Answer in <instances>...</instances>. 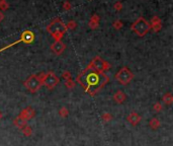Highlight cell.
<instances>
[{"label": "cell", "mask_w": 173, "mask_h": 146, "mask_svg": "<svg viewBox=\"0 0 173 146\" xmlns=\"http://www.w3.org/2000/svg\"><path fill=\"white\" fill-rule=\"evenodd\" d=\"M66 28H67V30H74V28H77L76 21H68V24H66Z\"/></svg>", "instance_id": "cb8c5ba5"}, {"label": "cell", "mask_w": 173, "mask_h": 146, "mask_svg": "<svg viewBox=\"0 0 173 146\" xmlns=\"http://www.w3.org/2000/svg\"><path fill=\"white\" fill-rule=\"evenodd\" d=\"M109 77L105 73L97 72L87 67L77 76V82L83 88H85V92L91 95H94L98 92L106 83H109Z\"/></svg>", "instance_id": "6da1fadb"}, {"label": "cell", "mask_w": 173, "mask_h": 146, "mask_svg": "<svg viewBox=\"0 0 173 146\" xmlns=\"http://www.w3.org/2000/svg\"><path fill=\"white\" fill-rule=\"evenodd\" d=\"M65 86H66L68 89H73L74 86H75V82L72 79L65 80Z\"/></svg>", "instance_id": "603a6c76"}, {"label": "cell", "mask_w": 173, "mask_h": 146, "mask_svg": "<svg viewBox=\"0 0 173 146\" xmlns=\"http://www.w3.org/2000/svg\"><path fill=\"white\" fill-rule=\"evenodd\" d=\"M149 24H150V30H153L154 32H159L162 28V21L157 15L153 16L151 18V21L149 22Z\"/></svg>", "instance_id": "30bf717a"}, {"label": "cell", "mask_w": 173, "mask_h": 146, "mask_svg": "<svg viewBox=\"0 0 173 146\" xmlns=\"http://www.w3.org/2000/svg\"><path fill=\"white\" fill-rule=\"evenodd\" d=\"M9 8V4L6 0H0V11H5Z\"/></svg>", "instance_id": "d6986e66"}, {"label": "cell", "mask_w": 173, "mask_h": 146, "mask_svg": "<svg viewBox=\"0 0 173 146\" xmlns=\"http://www.w3.org/2000/svg\"><path fill=\"white\" fill-rule=\"evenodd\" d=\"M2 117H3V114H2V112H1V111H0V120L2 119Z\"/></svg>", "instance_id": "f546056e"}, {"label": "cell", "mask_w": 173, "mask_h": 146, "mask_svg": "<svg viewBox=\"0 0 173 146\" xmlns=\"http://www.w3.org/2000/svg\"><path fill=\"white\" fill-rule=\"evenodd\" d=\"M115 78L117 80V82L122 84V85H128L134 78V73L131 71L129 67H123L120 68L119 72L116 74Z\"/></svg>", "instance_id": "5b68a950"}, {"label": "cell", "mask_w": 173, "mask_h": 146, "mask_svg": "<svg viewBox=\"0 0 173 146\" xmlns=\"http://www.w3.org/2000/svg\"><path fill=\"white\" fill-rule=\"evenodd\" d=\"M127 99V95L122 90H117L113 95V100L117 103H123Z\"/></svg>", "instance_id": "5bb4252c"}, {"label": "cell", "mask_w": 173, "mask_h": 146, "mask_svg": "<svg viewBox=\"0 0 173 146\" xmlns=\"http://www.w3.org/2000/svg\"><path fill=\"white\" fill-rule=\"evenodd\" d=\"M3 18H4V14H3L2 11H0V22L3 21Z\"/></svg>", "instance_id": "f1b7e54d"}, {"label": "cell", "mask_w": 173, "mask_h": 146, "mask_svg": "<svg viewBox=\"0 0 173 146\" xmlns=\"http://www.w3.org/2000/svg\"><path fill=\"white\" fill-rule=\"evenodd\" d=\"M123 3L120 2V1H117V2L115 3V4H113V8H115L116 11H120L123 9Z\"/></svg>", "instance_id": "484cf974"}, {"label": "cell", "mask_w": 173, "mask_h": 146, "mask_svg": "<svg viewBox=\"0 0 173 146\" xmlns=\"http://www.w3.org/2000/svg\"><path fill=\"white\" fill-rule=\"evenodd\" d=\"M21 131L25 137H29V136H31V134H32V129L31 126H28V125H25L24 127L21 129Z\"/></svg>", "instance_id": "ac0fdd59"}, {"label": "cell", "mask_w": 173, "mask_h": 146, "mask_svg": "<svg viewBox=\"0 0 173 146\" xmlns=\"http://www.w3.org/2000/svg\"><path fill=\"white\" fill-rule=\"evenodd\" d=\"M127 120H128V122L132 126H137L140 122H141L142 118L137 112H132L129 114L128 117H127Z\"/></svg>", "instance_id": "7c38bea8"}, {"label": "cell", "mask_w": 173, "mask_h": 146, "mask_svg": "<svg viewBox=\"0 0 173 146\" xmlns=\"http://www.w3.org/2000/svg\"><path fill=\"white\" fill-rule=\"evenodd\" d=\"M59 115L63 117V118H66V117H68V115H69V111H68L66 107H62V108L59 110Z\"/></svg>", "instance_id": "44dd1931"}, {"label": "cell", "mask_w": 173, "mask_h": 146, "mask_svg": "<svg viewBox=\"0 0 173 146\" xmlns=\"http://www.w3.org/2000/svg\"><path fill=\"white\" fill-rule=\"evenodd\" d=\"M66 24L60 17H56L47 25V32L54 38L55 41H62V38L67 32Z\"/></svg>", "instance_id": "7a4b0ae2"}, {"label": "cell", "mask_w": 173, "mask_h": 146, "mask_svg": "<svg viewBox=\"0 0 173 146\" xmlns=\"http://www.w3.org/2000/svg\"><path fill=\"white\" fill-rule=\"evenodd\" d=\"M131 30H132L138 37H145L150 31V24L144 17H138L131 25Z\"/></svg>", "instance_id": "3957f363"}, {"label": "cell", "mask_w": 173, "mask_h": 146, "mask_svg": "<svg viewBox=\"0 0 173 146\" xmlns=\"http://www.w3.org/2000/svg\"><path fill=\"white\" fill-rule=\"evenodd\" d=\"M62 7H63L64 10H71L72 9V4H71V2L70 1H68V0H66L64 3H63V5H62Z\"/></svg>", "instance_id": "d4e9b609"}, {"label": "cell", "mask_w": 173, "mask_h": 146, "mask_svg": "<svg viewBox=\"0 0 173 146\" xmlns=\"http://www.w3.org/2000/svg\"><path fill=\"white\" fill-rule=\"evenodd\" d=\"M112 27H113V28H115V30H116V31H120V28H123V21H120V19H117V21H113Z\"/></svg>", "instance_id": "ffe728a7"}, {"label": "cell", "mask_w": 173, "mask_h": 146, "mask_svg": "<svg viewBox=\"0 0 173 146\" xmlns=\"http://www.w3.org/2000/svg\"><path fill=\"white\" fill-rule=\"evenodd\" d=\"M62 77L64 78V80H69V79H72V75L69 71H64L63 74H62Z\"/></svg>", "instance_id": "4316f807"}, {"label": "cell", "mask_w": 173, "mask_h": 146, "mask_svg": "<svg viewBox=\"0 0 173 146\" xmlns=\"http://www.w3.org/2000/svg\"><path fill=\"white\" fill-rule=\"evenodd\" d=\"M13 124H14L18 129H20V130L24 128L25 125H28V124H27V121H24V119H21L20 117H18V116L14 119Z\"/></svg>", "instance_id": "9a60e30c"}, {"label": "cell", "mask_w": 173, "mask_h": 146, "mask_svg": "<svg viewBox=\"0 0 173 146\" xmlns=\"http://www.w3.org/2000/svg\"><path fill=\"white\" fill-rule=\"evenodd\" d=\"M65 49H66V45L62 41H55V43L51 45V51L58 56L64 53Z\"/></svg>", "instance_id": "9c48e42d"}, {"label": "cell", "mask_w": 173, "mask_h": 146, "mask_svg": "<svg viewBox=\"0 0 173 146\" xmlns=\"http://www.w3.org/2000/svg\"><path fill=\"white\" fill-rule=\"evenodd\" d=\"M35 40V35H34V32H32L31 31H24V32L21 34V37L19 40H17L16 42H14V43H12V44H9L7 45L6 47H3L0 49V52H2V51H4L6 50V49H8V48H10L12 46H14V45L16 44H18V43H24V44H31Z\"/></svg>", "instance_id": "ba28073f"}, {"label": "cell", "mask_w": 173, "mask_h": 146, "mask_svg": "<svg viewBox=\"0 0 173 146\" xmlns=\"http://www.w3.org/2000/svg\"><path fill=\"white\" fill-rule=\"evenodd\" d=\"M162 105L160 103H156L155 105H154V111L155 112H161L162 111Z\"/></svg>", "instance_id": "83f0119b"}, {"label": "cell", "mask_w": 173, "mask_h": 146, "mask_svg": "<svg viewBox=\"0 0 173 146\" xmlns=\"http://www.w3.org/2000/svg\"><path fill=\"white\" fill-rule=\"evenodd\" d=\"M87 68L92 70H95L97 72H105L110 68V64L106 61H104L103 59H101L100 57L95 56L91 60V62L89 63V65L87 66Z\"/></svg>", "instance_id": "8992f818"}, {"label": "cell", "mask_w": 173, "mask_h": 146, "mask_svg": "<svg viewBox=\"0 0 173 146\" xmlns=\"http://www.w3.org/2000/svg\"><path fill=\"white\" fill-rule=\"evenodd\" d=\"M24 87L27 88L29 92H37L39 89L41 88V86L43 85L42 84L41 79L39 78V75H31L28 78L24 81Z\"/></svg>", "instance_id": "52a82bcc"}, {"label": "cell", "mask_w": 173, "mask_h": 146, "mask_svg": "<svg viewBox=\"0 0 173 146\" xmlns=\"http://www.w3.org/2000/svg\"><path fill=\"white\" fill-rule=\"evenodd\" d=\"M39 78L41 79L42 84L45 85L48 89H54L56 87L59 82H60V79L59 77L55 74L54 72H47V73H41L39 75Z\"/></svg>", "instance_id": "277c9868"}, {"label": "cell", "mask_w": 173, "mask_h": 146, "mask_svg": "<svg viewBox=\"0 0 173 146\" xmlns=\"http://www.w3.org/2000/svg\"><path fill=\"white\" fill-rule=\"evenodd\" d=\"M35 116V111L31 107H28V108H24L20 114L18 115V117H20L21 119H24V121H28V120L32 119Z\"/></svg>", "instance_id": "8fae6325"}, {"label": "cell", "mask_w": 173, "mask_h": 146, "mask_svg": "<svg viewBox=\"0 0 173 146\" xmlns=\"http://www.w3.org/2000/svg\"><path fill=\"white\" fill-rule=\"evenodd\" d=\"M162 100H163V102H164L165 105L171 106V105H172V103H173V95H172V93H171V92L165 93V95H163V97H162Z\"/></svg>", "instance_id": "2e32d148"}, {"label": "cell", "mask_w": 173, "mask_h": 146, "mask_svg": "<svg viewBox=\"0 0 173 146\" xmlns=\"http://www.w3.org/2000/svg\"><path fill=\"white\" fill-rule=\"evenodd\" d=\"M99 21H100V17L96 13L93 14L92 16L90 17L89 19V22H88V24H89V28L91 30H96L97 28L99 27Z\"/></svg>", "instance_id": "4fadbf2b"}, {"label": "cell", "mask_w": 173, "mask_h": 146, "mask_svg": "<svg viewBox=\"0 0 173 146\" xmlns=\"http://www.w3.org/2000/svg\"><path fill=\"white\" fill-rule=\"evenodd\" d=\"M101 119H102L105 123H107V122H110L112 120V116L110 115L109 113H103L102 116H101Z\"/></svg>", "instance_id": "7402d4cb"}, {"label": "cell", "mask_w": 173, "mask_h": 146, "mask_svg": "<svg viewBox=\"0 0 173 146\" xmlns=\"http://www.w3.org/2000/svg\"><path fill=\"white\" fill-rule=\"evenodd\" d=\"M160 125H161V123H160L159 119H157V118H152L149 122V126L153 130H157L160 127Z\"/></svg>", "instance_id": "e0dca14e"}]
</instances>
